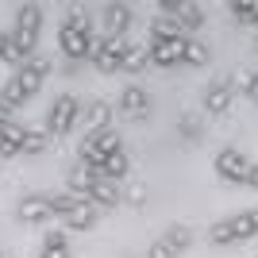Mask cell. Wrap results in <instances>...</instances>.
<instances>
[{"instance_id": "6da1fadb", "label": "cell", "mask_w": 258, "mask_h": 258, "mask_svg": "<svg viewBox=\"0 0 258 258\" xmlns=\"http://www.w3.org/2000/svg\"><path fill=\"white\" fill-rule=\"evenodd\" d=\"M39 31H43V8H39V4H20L16 27H12V46H16V54H20V62L35 58Z\"/></svg>"}, {"instance_id": "7a4b0ae2", "label": "cell", "mask_w": 258, "mask_h": 258, "mask_svg": "<svg viewBox=\"0 0 258 258\" xmlns=\"http://www.w3.org/2000/svg\"><path fill=\"white\" fill-rule=\"evenodd\" d=\"M58 46H62L66 62L70 66H81L93 58V46H97V35H81L77 27H70V23H62L58 27Z\"/></svg>"}, {"instance_id": "3957f363", "label": "cell", "mask_w": 258, "mask_h": 258, "mask_svg": "<svg viewBox=\"0 0 258 258\" xmlns=\"http://www.w3.org/2000/svg\"><path fill=\"white\" fill-rule=\"evenodd\" d=\"M216 173H220V181H227V185H247L250 181V162L243 158V151L224 147V151L216 154Z\"/></svg>"}, {"instance_id": "277c9868", "label": "cell", "mask_w": 258, "mask_h": 258, "mask_svg": "<svg viewBox=\"0 0 258 258\" xmlns=\"http://www.w3.org/2000/svg\"><path fill=\"white\" fill-rule=\"evenodd\" d=\"M127 50H131L127 39H97L89 62L97 66L100 74H119V66H123V58H127Z\"/></svg>"}, {"instance_id": "5b68a950", "label": "cell", "mask_w": 258, "mask_h": 258, "mask_svg": "<svg viewBox=\"0 0 258 258\" xmlns=\"http://www.w3.org/2000/svg\"><path fill=\"white\" fill-rule=\"evenodd\" d=\"M46 74H50V58H43V54H39V58H27V62H23L20 70H16V77H12V81L20 85V93H23V97L31 100L35 93L43 89Z\"/></svg>"}, {"instance_id": "8992f818", "label": "cell", "mask_w": 258, "mask_h": 258, "mask_svg": "<svg viewBox=\"0 0 258 258\" xmlns=\"http://www.w3.org/2000/svg\"><path fill=\"white\" fill-rule=\"evenodd\" d=\"M131 20H135L131 4H104L100 8V39H123L131 31Z\"/></svg>"}, {"instance_id": "52a82bcc", "label": "cell", "mask_w": 258, "mask_h": 258, "mask_svg": "<svg viewBox=\"0 0 258 258\" xmlns=\"http://www.w3.org/2000/svg\"><path fill=\"white\" fill-rule=\"evenodd\" d=\"M77 108H81L77 97H70V93L58 97L54 108H50V116H46V131H50V135H70V127L77 123Z\"/></svg>"}, {"instance_id": "ba28073f", "label": "cell", "mask_w": 258, "mask_h": 258, "mask_svg": "<svg viewBox=\"0 0 258 258\" xmlns=\"http://www.w3.org/2000/svg\"><path fill=\"white\" fill-rule=\"evenodd\" d=\"M16 216H20L23 224H43V220H50V201L46 197H39V193H31V197H23L20 205H16Z\"/></svg>"}, {"instance_id": "9c48e42d", "label": "cell", "mask_w": 258, "mask_h": 258, "mask_svg": "<svg viewBox=\"0 0 258 258\" xmlns=\"http://www.w3.org/2000/svg\"><path fill=\"white\" fill-rule=\"evenodd\" d=\"M185 43H189V39H181V43H151V46H147V54H151V66H162V70L181 66Z\"/></svg>"}, {"instance_id": "30bf717a", "label": "cell", "mask_w": 258, "mask_h": 258, "mask_svg": "<svg viewBox=\"0 0 258 258\" xmlns=\"http://www.w3.org/2000/svg\"><path fill=\"white\" fill-rule=\"evenodd\" d=\"M97 181H100V173L89 170V166H81V162H74L70 173H66V185H70V193H74V197H89Z\"/></svg>"}, {"instance_id": "8fae6325", "label": "cell", "mask_w": 258, "mask_h": 258, "mask_svg": "<svg viewBox=\"0 0 258 258\" xmlns=\"http://www.w3.org/2000/svg\"><path fill=\"white\" fill-rule=\"evenodd\" d=\"M119 108H123V116H127V119H143L147 112H151V97H147L139 85H127V89H123V97H119Z\"/></svg>"}, {"instance_id": "7c38bea8", "label": "cell", "mask_w": 258, "mask_h": 258, "mask_svg": "<svg viewBox=\"0 0 258 258\" xmlns=\"http://www.w3.org/2000/svg\"><path fill=\"white\" fill-rule=\"evenodd\" d=\"M231 97H235V93H231V85H227L224 77H220V81H212V85H208V93H205V108L212 112V116H224L227 108H231Z\"/></svg>"}, {"instance_id": "4fadbf2b", "label": "cell", "mask_w": 258, "mask_h": 258, "mask_svg": "<svg viewBox=\"0 0 258 258\" xmlns=\"http://www.w3.org/2000/svg\"><path fill=\"white\" fill-rule=\"evenodd\" d=\"M97 212H100L97 205H89V201H77V208L66 216L62 224H66V231H89V227L97 224Z\"/></svg>"}, {"instance_id": "5bb4252c", "label": "cell", "mask_w": 258, "mask_h": 258, "mask_svg": "<svg viewBox=\"0 0 258 258\" xmlns=\"http://www.w3.org/2000/svg\"><path fill=\"white\" fill-rule=\"evenodd\" d=\"M227 227H231V235L239 239H254L258 235V208H250V212H235L231 220H227Z\"/></svg>"}, {"instance_id": "9a60e30c", "label": "cell", "mask_w": 258, "mask_h": 258, "mask_svg": "<svg viewBox=\"0 0 258 258\" xmlns=\"http://www.w3.org/2000/svg\"><path fill=\"white\" fill-rule=\"evenodd\" d=\"M181 39H189V35L177 27V20H154L151 23V43H181Z\"/></svg>"}, {"instance_id": "2e32d148", "label": "cell", "mask_w": 258, "mask_h": 258, "mask_svg": "<svg viewBox=\"0 0 258 258\" xmlns=\"http://www.w3.org/2000/svg\"><path fill=\"white\" fill-rule=\"evenodd\" d=\"M85 201H89V205H97V208H116V205H119V189H116V181H104V177H100Z\"/></svg>"}, {"instance_id": "e0dca14e", "label": "cell", "mask_w": 258, "mask_h": 258, "mask_svg": "<svg viewBox=\"0 0 258 258\" xmlns=\"http://www.w3.org/2000/svg\"><path fill=\"white\" fill-rule=\"evenodd\" d=\"M85 123H89V135H97V131H108V127H112V104H104V100L89 104Z\"/></svg>"}, {"instance_id": "ac0fdd59", "label": "cell", "mask_w": 258, "mask_h": 258, "mask_svg": "<svg viewBox=\"0 0 258 258\" xmlns=\"http://www.w3.org/2000/svg\"><path fill=\"white\" fill-rule=\"evenodd\" d=\"M158 243H166L170 250H177V254H181V250L189 247V243H193V227H185V224H170L166 231H162V239H158Z\"/></svg>"}, {"instance_id": "d6986e66", "label": "cell", "mask_w": 258, "mask_h": 258, "mask_svg": "<svg viewBox=\"0 0 258 258\" xmlns=\"http://www.w3.org/2000/svg\"><path fill=\"white\" fill-rule=\"evenodd\" d=\"M127 173H131V162H127V154H123V151L108 154L104 166H100V177H104V181H123Z\"/></svg>"}, {"instance_id": "ffe728a7", "label": "cell", "mask_w": 258, "mask_h": 258, "mask_svg": "<svg viewBox=\"0 0 258 258\" xmlns=\"http://www.w3.org/2000/svg\"><path fill=\"white\" fill-rule=\"evenodd\" d=\"M177 27H181L185 35H189V31H197V27H205V8H201V4H189V0H185L181 16H177Z\"/></svg>"}, {"instance_id": "44dd1931", "label": "cell", "mask_w": 258, "mask_h": 258, "mask_svg": "<svg viewBox=\"0 0 258 258\" xmlns=\"http://www.w3.org/2000/svg\"><path fill=\"white\" fill-rule=\"evenodd\" d=\"M151 66V54H147V46H131L127 58H123V66H119V74H143Z\"/></svg>"}, {"instance_id": "7402d4cb", "label": "cell", "mask_w": 258, "mask_h": 258, "mask_svg": "<svg viewBox=\"0 0 258 258\" xmlns=\"http://www.w3.org/2000/svg\"><path fill=\"white\" fill-rule=\"evenodd\" d=\"M46 147H50V131H27L23 135V143H20V154H43Z\"/></svg>"}, {"instance_id": "603a6c76", "label": "cell", "mask_w": 258, "mask_h": 258, "mask_svg": "<svg viewBox=\"0 0 258 258\" xmlns=\"http://www.w3.org/2000/svg\"><path fill=\"white\" fill-rule=\"evenodd\" d=\"M93 143L100 147V154H104V158L123 151V135H119V131H112V127H108V131H97V135H93Z\"/></svg>"}, {"instance_id": "cb8c5ba5", "label": "cell", "mask_w": 258, "mask_h": 258, "mask_svg": "<svg viewBox=\"0 0 258 258\" xmlns=\"http://www.w3.org/2000/svg\"><path fill=\"white\" fill-rule=\"evenodd\" d=\"M227 12L239 16V23H258V0H231Z\"/></svg>"}, {"instance_id": "d4e9b609", "label": "cell", "mask_w": 258, "mask_h": 258, "mask_svg": "<svg viewBox=\"0 0 258 258\" xmlns=\"http://www.w3.org/2000/svg\"><path fill=\"white\" fill-rule=\"evenodd\" d=\"M212 54H208V46L205 43H197V39H189L185 43V54H181V66H205Z\"/></svg>"}, {"instance_id": "484cf974", "label": "cell", "mask_w": 258, "mask_h": 258, "mask_svg": "<svg viewBox=\"0 0 258 258\" xmlns=\"http://www.w3.org/2000/svg\"><path fill=\"white\" fill-rule=\"evenodd\" d=\"M46 201H50V212H54V216H62V220H66V216H70V212L77 208V197L70 193V189H66V193H54V197H46Z\"/></svg>"}, {"instance_id": "4316f807", "label": "cell", "mask_w": 258, "mask_h": 258, "mask_svg": "<svg viewBox=\"0 0 258 258\" xmlns=\"http://www.w3.org/2000/svg\"><path fill=\"white\" fill-rule=\"evenodd\" d=\"M43 250H70V231H46L43 235Z\"/></svg>"}, {"instance_id": "83f0119b", "label": "cell", "mask_w": 258, "mask_h": 258, "mask_svg": "<svg viewBox=\"0 0 258 258\" xmlns=\"http://www.w3.org/2000/svg\"><path fill=\"white\" fill-rule=\"evenodd\" d=\"M0 97H4V104H8V108H23V104H27V97L20 93V85H16L12 77H8V85L0 89Z\"/></svg>"}, {"instance_id": "f1b7e54d", "label": "cell", "mask_w": 258, "mask_h": 258, "mask_svg": "<svg viewBox=\"0 0 258 258\" xmlns=\"http://www.w3.org/2000/svg\"><path fill=\"white\" fill-rule=\"evenodd\" d=\"M208 239H212L216 247H227V243H235V235H231V227H227V220H220V224H212V231H208Z\"/></svg>"}, {"instance_id": "f546056e", "label": "cell", "mask_w": 258, "mask_h": 258, "mask_svg": "<svg viewBox=\"0 0 258 258\" xmlns=\"http://www.w3.org/2000/svg\"><path fill=\"white\" fill-rule=\"evenodd\" d=\"M0 62H12V66H16V70H20V54H16V46H12V35H4V31H0Z\"/></svg>"}, {"instance_id": "4dcf8cb0", "label": "cell", "mask_w": 258, "mask_h": 258, "mask_svg": "<svg viewBox=\"0 0 258 258\" xmlns=\"http://www.w3.org/2000/svg\"><path fill=\"white\" fill-rule=\"evenodd\" d=\"M250 70H235V74L227 77V85H231V93H243V97H247V89H250Z\"/></svg>"}, {"instance_id": "1f68e13d", "label": "cell", "mask_w": 258, "mask_h": 258, "mask_svg": "<svg viewBox=\"0 0 258 258\" xmlns=\"http://www.w3.org/2000/svg\"><path fill=\"white\" fill-rule=\"evenodd\" d=\"M147 258H177V250H170L166 243H151V250H147Z\"/></svg>"}, {"instance_id": "d6a6232c", "label": "cell", "mask_w": 258, "mask_h": 258, "mask_svg": "<svg viewBox=\"0 0 258 258\" xmlns=\"http://www.w3.org/2000/svg\"><path fill=\"white\" fill-rule=\"evenodd\" d=\"M197 131H201V123H197V119H189V116H185V119H181V135H197Z\"/></svg>"}, {"instance_id": "836d02e7", "label": "cell", "mask_w": 258, "mask_h": 258, "mask_svg": "<svg viewBox=\"0 0 258 258\" xmlns=\"http://www.w3.org/2000/svg\"><path fill=\"white\" fill-rule=\"evenodd\" d=\"M247 100H254V104H258V74H254V77H250V89H247Z\"/></svg>"}, {"instance_id": "e575fe53", "label": "cell", "mask_w": 258, "mask_h": 258, "mask_svg": "<svg viewBox=\"0 0 258 258\" xmlns=\"http://www.w3.org/2000/svg\"><path fill=\"white\" fill-rule=\"evenodd\" d=\"M39 258H70V250H43Z\"/></svg>"}, {"instance_id": "d590c367", "label": "cell", "mask_w": 258, "mask_h": 258, "mask_svg": "<svg viewBox=\"0 0 258 258\" xmlns=\"http://www.w3.org/2000/svg\"><path fill=\"white\" fill-rule=\"evenodd\" d=\"M247 185H254V189H258V166H250V181Z\"/></svg>"}, {"instance_id": "8d00e7d4", "label": "cell", "mask_w": 258, "mask_h": 258, "mask_svg": "<svg viewBox=\"0 0 258 258\" xmlns=\"http://www.w3.org/2000/svg\"><path fill=\"white\" fill-rule=\"evenodd\" d=\"M0 158H4V135H0Z\"/></svg>"}, {"instance_id": "74e56055", "label": "cell", "mask_w": 258, "mask_h": 258, "mask_svg": "<svg viewBox=\"0 0 258 258\" xmlns=\"http://www.w3.org/2000/svg\"><path fill=\"white\" fill-rule=\"evenodd\" d=\"M254 50H258V43H254Z\"/></svg>"}, {"instance_id": "f35d334b", "label": "cell", "mask_w": 258, "mask_h": 258, "mask_svg": "<svg viewBox=\"0 0 258 258\" xmlns=\"http://www.w3.org/2000/svg\"><path fill=\"white\" fill-rule=\"evenodd\" d=\"M0 100H4V97H0Z\"/></svg>"}, {"instance_id": "ab89813d", "label": "cell", "mask_w": 258, "mask_h": 258, "mask_svg": "<svg viewBox=\"0 0 258 258\" xmlns=\"http://www.w3.org/2000/svg\"><path fill=\"white\" fill-rule=\"evenodd\" d=\"M0 258H4V254H0Z\"/></svg>"}]
</instances>
